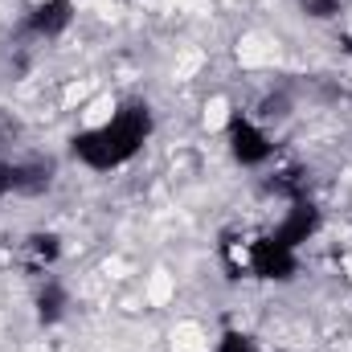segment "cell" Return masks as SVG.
<instances>
[{
  "mask_svg": "<svg viewBox=\"0 0 352 352\" xmlns=\"http://www.w3.org/2000/svg\"><path fill=\"white\" fill-rule=\"evenodd\" d=\"M50 184H54V160L0 156V201L4 197H41Z\"/></svg>",
  "mask_w": 352,
  "mask_h": 352,
  "instance_id": "4",
  "label": "cell"
},
{
  "mask_svg": "<svg viewBox=\"0 0 352 352\" xmlns=\"http://www.w3.org/2000/svg\"><path fill=\"white\" fill-rule=\"evenodd\" d=\"M12 135H16V127H12V123H8V119H0V148H4V144H8V140H12Z\"/></svg>",
  "mask_w": 352,
  "mask_h": 352,
  "instance_id": "11",
  "label": "cell"
},
{
  "mask_svg": "<svg viewBox=\"0 0 352 352\" xmlns=\"http://www.w3.org/2000/svg\"><path fill=\"white\" fill-rule=\"evenodd\" d=\"M320 226H324V217H320V209L311 205V201H295V205H287V213L278 217V226L270 230L278 242H287V246H303V242H311L316 234H320Z\"/></svg>",
  "mask_w": 352,
  "mask_h": 352,
  "instance_id": "6",
  "label": "cell"
},
{
  "mask_svg": "<svg viewBox=\"0 0 352 352\" xmlns=\"http://www.w3.org/2000/svg\"><path fill=\"white\" fill-rule=\"evenodd\" d=\"M311 21H332V16H340V8H344V0H295Z\"/></svg>",
  "mask_w": 352,
  "mask_h": 352,
  "instance_id": "9",
  "label": "cell"
},
{
  "mask_svg": "<svg viewBox=\"0 0 352 352\" xmlns=\"http://www.w3.org/2000/svg\"><path fill=\"white\" fill-rule=\"evenodd\" d=\"M33 303H37V320H41V324H58V320L66 316V307H70V291H66L58 278H45Z\"/></svg>",
  "mask_w": 352,
  "mask_h": 352,
  "instance_id": "7",
  "label": "cell"
},
{
  "mask_svg": "<svg viewBox=\"0 0 352 352\" xmlns=\"http://www.w3.org/2000/svg\"><path fill=\"white\" fill-rule=\"evenodd\" d=\"M213 352H263V349H258V340H254L250 332L230 328V332H221V340H217V349Z\"/></svg>",
  "mask_w": 352,
  "mask_h": 352,
  "instance_id": "8",
  "label": "cell"
},
{
  "mask_svg": "<svg viewBox=\"0 0 352 352\" xmlns=\"http://www.w3.org/2000/svg\"><path fill=\"white\" fill-rule=\"evenodd\" d=\"M246 266H250V274H258L266 283H291L299 274V250L287 246V242H278L274 234H266L258 242H250Z\"/></svg>",
  "mask_w": 352,
  "mask_h": 352,
  "instance_id": "3",
  "label": "cell"
},
{
  "mask_svg": "<svg viewBox=\"0 0 352 352\" xmlns=\"http://www.w3.org/2000/svg\"><path fill=\"white\" fill-rule=\"evenodd\" d=\"M152 107L148 102H123L111 119H102L98 127H87L70 140V152L78 164H87L94 173H111L123 168L127 160H135V152L152 140Z\"/></svg>",
  "mask_w": 352,
  "mask_h": 352,
  "instance_id": "1",
  "label": "cell"
},
{
  "mask_svg": "<svg viewBox=\"0 0 352 352\" xmlns=\"http://www.w3.org/2000/svg\"><path fill=\"white\" fill-rule=\"evenodd\" d=\"M29 250H33V258H37V263L45 266V263H54V258H58V250H62V246H58V234H33V238H29Z\"/></svg>",
  "mask_w": 352,
  "mask_h": 352,
  "instance_id": "10",
  "label": "cell"
},
{
  "mask_svg": "<svg viewBox=\"0 0 352 352\" xmlns=\"http://www.w3.org/2000/svg\"><path fill=\"white\" fill-rule=\"evenodd\" d=\"M226 144H230V152H234V160L242 168H263V164H270V156H274L270 131H266L263 123H254L250 115H230Z\"/></svg>",
  "mask_w": 352,
  "mask_h": 352,
  "instance_id": "2",
  "label": "cell"
},
{
  "mask_svg": "<svg viewBox=\"0 0 352 352\" xmlns=\"http://www.w3.org/2000/svg\"><path fill=\"white\" fill-rule=\"evenodd\" d=\"M70 25H74V0H37L25 12V33L29 37H41V41L62 37Z\"/></svg>",
  "mask_w": 352,
  "mask_h": 352,
  "instance_id": "5",
  "label": "cell"
}]
</instances>
